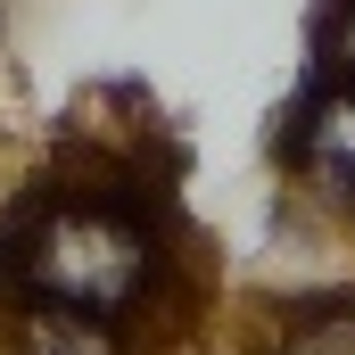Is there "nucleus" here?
Masks as SVG:
<instances>
[{"label":"nucleus","instance_id":"obj_4","mask_svg":"<svg viewBox=\"0 0 355 355\" xmlns=\"http://www.w3.org/2000/svg\"><path fill=\"white\" fill-rule=\"evenodd\" d=\"M272 355H355V306L347 297H314L281 322V347Z\"/></svg>","mask_w":355,"mask_h":355},{"label":"nucleus","instance_id":"obj_1","mask_svg":"<svg viewBox=\"0 0 355 355\" xmlns=\"http://www.w3.org/2000/svg\"><path fill=\"white\" fill-rule=\"evenodd\" d=\"M157 272L149 232L107 190H25L0 215V297H58L91 314H124Z\"/></svg>","mask_w":355,"mask_h":355},{"label":"nucleus","instance_id":"obj_3","mask_svg":"<svg viewBox=\"0 0 355 355\" xmlns=\"http://www.w3.org/2000/svg\"><path fill=\"white\" fill-rule=\"evenodd\" d=\"M8 339H17V355H124V339H116V314L58 306V297H17Z\"/></svg>","mask_w":355,"mask_h":355},{"label":"nucleus","instance_id":"obj_2","mask_svg":"<svg viewBox=\"0 0 355 355\" xmlns=\"http://www.w3.org/2000/svg\"><path fill=\"white\" fill-rule=\"evenodd\" d=\"M272 149H281L297 174L322 182L331 207L355 215V83L306 75V91L289 99V116H281V132H272Z\"/></svg>","mask_w":355,"mask_h":355}]
</instances>
